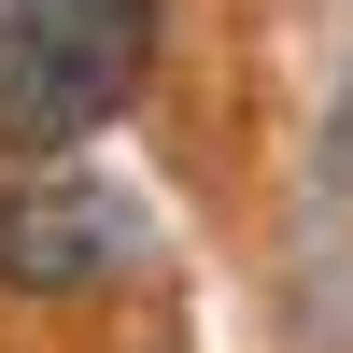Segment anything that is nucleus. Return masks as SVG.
<instances>
[{"label": "nucleus", "mask_w": 353, "mask_h": 353, "mask_svg": "<svg viewBox=\"0 0 353 353\" xmlns=\"http://www.w3.org/2000/svg\"><path fill=\"white\" fill-rule=\"evenodd\" d=\"M170 0H0V141L57 170V141L113 128L156 71Z\"/></svg>", "instance_id": "nucleus-1"}, {"label": "nucleus", "mask_w": 353, "mask_h": 353, "mask_svg": "<svg viewBox=\"0 0 353 353\" xmlns=\"http://www.w3.org/2000/svg\"><path fill=\"white\" fill-rule=\"evenodd\" d=\"M141 254H156V226H141V198L85 184V170H14L0 184V297H113V283H141Z\"/></svg>", "instance_id": "nucleus-2"}]
</instances>
